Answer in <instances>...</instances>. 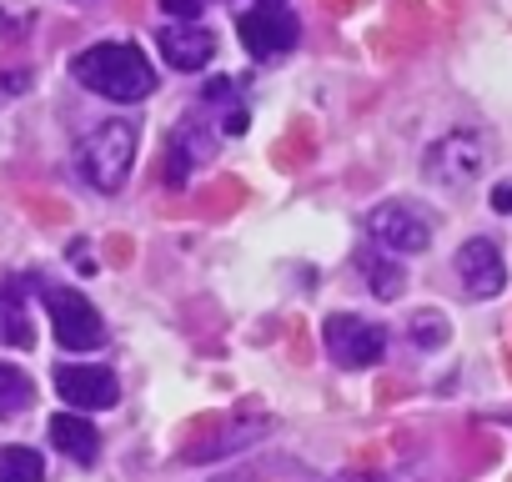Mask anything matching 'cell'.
<instances>
[{
  "label": "cell",
  "instance_id": "obj_14",
  "mask_svg": "<svg viewBox=\"0 0 512 482\" xmlns=\"http://www.w3.org/2000/svg\"><path fill=\"white\" fill-rule=\"evenodd\" d=\"M362 272H367V287H372L382 302H397V297H402V287H407L402 267H397V262H387V257H377V252H362Z\"/></svg>",
  "mask_w": 512,
  "mask_h": 482
},
{
  "label": "cell",
  "instance_id": "obj_16",
  "mask_svg": "<svg viewBox=\"0 0 512 482\" xmlns=\"http://www.w3.org/2000/svg\"><path fill=\"white\" fill-rule=\"evenodd\" d=\"M447 337V322L437 317V312H417L412 317V342H422V347H437Z\"/></svg>",
  "mask_w": 512,
  "mask_h": 482
},
{
  "label": "cell",
  "instance_id": "obj_9",
  "mask_svg": "<svg viewBox=\"0 0 512 482\" xmlns=\"http://www.w3.org/2000/svg\"><path fill=\"white\" fill-rule=\"evenodd\" d=\"M457 282L467 297H497L507 287V267H502V252L492 247L487 236H472L462 241V252H457Z\"/></svg>",
  "mask_w": 512,
  "mask_h": 482
},
{
  "label": "cell",
  "instance_id": "obj_17",
  "mask_svg": "<svg viewBox=\"0 0 512 482\" xmlns=\"http://www.w3.org/2000/svg\"><path fill=\"white\" fill-rule=\"evenodd\" d=\"M201 6H206V0H161V11H166V16H176L181 26L201 21Z\"/></svg>",
  "mask_w": 512,
  "mask_h": 482
},
{
  "label": "cell",
  "instance_id": "obj_13",
  "mask_svg": "<svg viewBox=\"0 0 512 482\" xmlns=\"http://www.w3.org/2000/svg\"><path fill=\"white\" fill-rule=\"evenodd\" d=\"M31 397H36V382H31L21 367L0 362V417H16V412H26V407H31Z\"/></svg>",
  "mask_w": 512,
  "mask_h": 482
},
{
  "label": "cell",
  "instance_id": "obj_7",
  "mask_svg": "<svg viewBox=\"0 0 512 482\" xmlns=\"http://www.w3.org/2000/svg\"><path fill=\"white\" fill-rule=\"evenodd\" d=\"M322 342H327L337 367H372L387 352V332L377 322H362V317H347V312L322 322Z\"/></svg>",
  "mask_w": 512,
  "mask_h": 482
},
{
  "label": "cell",
  "instance_id": "obj_2",
  "mask_svg": "<svg viewBox=\"0 0 512 482\" xmlns=\"http://www.w3.org/2000/svg\"><path fill=\"white\" fill-rule=\"evenodd\" d=\"M136 161V126L131 121H101L96 131L81 136L76 146V171L96 186V191H121Z\"/></svg>",
  "mask_w": 512,
  "mask_h": 482
},
{
  "label": "cell",
  "instance_id": "obj_3",
  "mask_svg": "<svg viewBox=\"0 0 512 482\" xmlns=\"http://www.w3.org/2000/svg\"><path fill=\"white\" fill-rule=\"evenodd\" d=\"M367 236H372V247H382L392 257H412V252L432 247V221L407 201H382L367 211Z\"/></svg>",
  "mask_w": 512,
  "mask_h": 482
},
{
  "label": "cell",
  "instance_id": "obj_20",
  "mask_svg": "<svg viewBox=\"0 0 512 482\" xmlns=\"http://www.w3.org/2000/svg\"><path fill=\"white\" fill-rule=\"evenodd\" d=\"M347 482H377V477H347Z\"/></svg>",
  "mask_w": 512,
  "mask_h": 482
},
{
  "label": "cell",
  "instance_id": "obj_5",
  "mask_svg": "<svg viewBox=\"0 0 512 482\" xmlns=\"http://www.w3.org/2000/svg\"><path fill=\"white\" fill-rule=\"evenodd\" d=\"M46 312H51L56 342H61L66 352H91V347L106 342V322H101V312H96L81 292L51 287V292H46Z\"/></svg>",
  "mask_w": 512,
  "mask_h": 482
},
{
  "label": "cell",
  "instance_id": "obj_8",
  "mask_svg": "<svg viewBox=\"0 0 512 482\" xmlns=\"http://www.w3.org/2000/svg\"><path fill=\"white\" fill-rule=\"evenodd\" d=\"M56 392L86 417V412H106L121 397V382L111 367H91V362H61L56 367Z\"/></svg>",
  "mask_w": 512,
  "mask_h": 482
},
{
  "label": "cell",
  "instance_id": "obj_11",
  "mask_svg": "<svg viewBox=\"0 0 512 482\" xmlns=\"http://www.w3.org/2000/svg\"><path fill=\"white\" fill-rule=\"evenodd\" d=\"M161 61L166 66H176V71H201L211 56H216V36L206 31V26H166L161 36Z\"/></svg>",
  "mask_w": 512,
  "mask_h": 482
},
{
  "label": "cell",
  "instance_id": "obj_6",
  "mask_svg": "<svg viewBox=\"0 0 512 482\" xmlns=\"http://www.w3.org/2000/svg\"><path fill=\"white\" fill-rule=\"evenodd\" d=\"M236 26H241V46H246L256 61H272V56L292 51L297 36H302L297 16L282 6V0H256V6H251Z\"/></svg>",
  "mask_w": 512,
  "mask_h": 482
},
{
  "label": "cell",
  "instance_id": "obj_19",
  "mask_svg": "<svg viewBox=\"0 0 512 482\" xmlns=\"http://www.w3.org/2000/svg\"><path fill=\"white\" fill-rule=\"evenodd\" d=\"M492 211H502V216H512V181H502V186L492 191Z\"/></svg>",
  "mask_w": 512,
  "mask_h": 482
},
{
  "label": "cell",
  "instance_id": "obj_18",
  "mask_svg": "<svg viewBox=\"0 0 512 482\" xmlns=\"http://www.w3.org/2000/svg\"><path fill=\"white\" fill-rule=\"evenodd\" d=\"M246 126H251V116H246V106H231V111H226V131H231V136H241Z\"/></svg>",
  "mask_w": 512,
  "mask_h": 482
},
{
  "label": "cell",
  "instance_id": "obj_4",
  "mask_svg": "<svg viewBox=\"0 0 512 482\" xmlns=\"http://www.w3.org/2000/svg\"><path fill=\"white\" fill-rule=\"evenodd\" d=\"M482 166H487V136H477V131H452V136H442V141L427 151V161H422L427 181H437V186H447V191L472 186V181L482 176Z\"/></svg>",
  "mask_w": 512,
  "mask_h": 482
},
{
  "label": "cell",
  "instance_id": "obj_15",
  "mask_svg": "<svg viewBox=\"0 0 512 482\" xmlns=\"http://www.w3.org/2000/svg\"><path fill=\"white\" fill-rule=\"evenodd\" d=\"M46 462L31 447H0V482H41Z\"/></svg>",
  "mask_w": 512,
  "mask_h": 482
},
{
  "label": "cell",
  "instance_id": "obj_1",
  "mask_svg": "<svg viewBox=\"0 0 512 482\" xmlns=\"http://www.w3.org/2000/svg\"><path fill=\"white\" fill-rule=\"evenodd\" d=\"M71 76L86 91H96L106 101H121V106L126 101H146L156 91V71H151V61L131 41H101V46L81 51L71 61Z\"/></svg>",
  "mask_w": 512,
  "mask_h": 482
},
{
  "label": "cell",
  "instance_id": "obj_12",
  "mask_svg": "<svg viewBox=\"0 0 512 482\" xmlns=\"http://www.w3.org/2000/svg\"><path fill=\"white\" fill-rule=\"evenodd\" d=\"M51 442H56L71 462H96V457H101V432H96L81 412H56V417H51Z\"/></svg>",
  "mask_w": 512,
  "mask_h": 482
},
{
  "label": "cell",
  "instance_id": "obj_10",
  "mask_svg": "<svg viewBox=\"0 0 512 482\" xmlns=\"http://www.w3.org/2000/svg\"><path fill=\"white\" fill-rule=\"evenodd\" d=\"M211 151H216V136H211L196 116L181 121V126L171 131V141H166V186H186L191 171H196Z\"/></svg>",
  "mask_w": 512,
  "mask_h": 482
}]
</instances>
